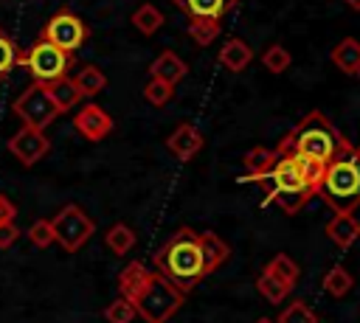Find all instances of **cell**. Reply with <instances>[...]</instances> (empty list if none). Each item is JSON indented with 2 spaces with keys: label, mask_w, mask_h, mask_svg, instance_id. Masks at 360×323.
I'll list each match as a JSON object with an SVG mask.
<instances>
[{
  "label": "cell",
  "mask_w": 360,
  "mask_h": 323,
  "mask_svg": "<svg viewBox=\"0 0 360 323\" xmlns=\"http://www.w3.org/2000/svg\"><path fill=\"white\" fill-rule=\"evenodd\" d=\"M118 292L146 323H166L186 301L177 286H172L158 270H146L141 261H129L118 272Z\"/></svg>",
  "instance_id": "cell-1"
},
{
  "label": "cell",
  "mask_w": 360,
  "mask_h": 323,
  "mask_svg": "<svg viewBox=\"0 0 360 323\" xmlns=\"http://www.w3.org/2000/svg\"><path fill=\"white\" fill-rule=\"evenodd\" d=\"M155 270L172 284L177 286L183 295L188 289H194L205 275V258L197 242V230L191 228H180L158 253H155Z\"/></svg>",
  "instance_id": "cell-2"
},
{
  "label": "cell",
  "mask_w": 360,
  "mask_h": 323,
  "mask_svg": "<svg viewBox=\"0 0 360 323\" xmlns=\"http://www.w3.org/2000/svg\"><path fill=\"white\" fill-rule=\"evenodd\" d=\"M318 194L332 208V213H354L360 208V154L346 138L335 157L323 166Z\"/></svg>",
  "instance_id": "cell-3"
},
{
  "label": "cell",
  "mask_w": 360,
  "mask_h": 323,
  "mask_svg": "<svg viewBox=\"0 0 360 323\" xmlns=\"http://www.w3.org/2000/svg\"><path fill=\"white\" fill-rule=\"evenodd\" d=\"M259 183L264 188L267 202H276L284 213H298L304 208V202L309 197H315V188L301 174L295 160L287 152H278V149H276V163L270 166V171Z\"/></svg>",
  "instance_id": "cell-4"
},
{
  "label": "cell",
  "mask_w": 360,
  "mask_h": 323,
  "mask_svg": "<svg viewBox=\"0 0 360 323\" xmlns=\"http://www.w3.org/2000/svg\"><path fill=\"white\" fill-rule=\"evenodd\" d=\"M343 143V135L332 126V121L323 112H309L281 143V152H295L304 157H312L318 163H329L338 152V146Z\"/></svg>",
  "instance_id": "cell-5"
},
{
  "label": "cell",
  "mask_w": 360,
  "mask_h": 323,
  "mask_svg": "<svg viewBox=\"0 0 360 323\" xmlns=\"http://www.w3.org/2000/svg\"><path fill=\"white\" fill-rule=\"evenodd\" d=\"M17 65L25 67L34 81L48 84V81H56V79L68 76V70H70V65H73V53L59 51L56 45H51V42H45V39H37L28 51H20Z\"/></svg>",
  "instance_id": "cell-6"
},
{
  "label": "cell",
  "mask_w": 360,
  "mask_h": 323,
  "mask_svg": "<svg viewBox=\"0 0 360 323\" xmlns=\"http://www.w3.org/2000/svg\"><path fill=\"white\" fill-rule=\"evenodd\" d=\"M11 110H14V115L22 121V126L42 129V132H45V126H51V124L56 121V115H59V110H56V104H53V98H51V93H48V84H42V81L28 84V87L14 98Z\"/></svg>",
  "instance_id": "cell-7"
},
{
  "label": "cell",
  "mask_w": 360,
  "mask_h": 323,
  "mask_svg": "<svg viewBox=\"0 0 360 323\" xmlns=\"http://www.w3.org/2000/svg\"><path fill=\"white\" fill-rule=\"evenodd\" d=\"M51 228H53V242H59V247L68 253H76L82 244H87V239L96 230L93 219L79 205L59 208L56 216L51 219Z\"/></svg>",
  "instance_id": "cell-8"
},
{
  "label": "cell",
  "mask_w": 360,
  "mask_h": 323,
  "mask_svg": "<svg viewBox=\"0 0 360 323\" xmlns=\"http://www.w3.org/2000/svg\"><path fill=\"white\" fill-rule=\"evenodd\" d=\"M39 39L56 45L59 51L73 53V51H79V48L87 42V25H84L73 11L65 8V11H56V14L45 22Z\"/></svg>",
  "instance_id": "cell-9"
},
{
  "label": "cell",
  "mask_w": 360,
  "mask_h": 323,
  "mask_svg": "<svg viewBox=\"0 0 360 323\" xmlns=\"http://www.w3.org/2000/svg\"><path fill=\"white\" fill-rule=\"evenodd\" d=\"M51 149V140L45 138L42 129H31V126H20L11 140H8V152L22 163V166H34L39 163Z\"/></svg>",
  "instance_id": "cell-10"
},
{
  "label": "cell",
  "mask_w": 360,
  "mask_h": 323,
  "mask_svg": "<svg viewBox=\"0 0 360 323\" xmlns=\"http://www.w3.org/2000/svg\"><path fill=\"white\" fill-rule=\"evenodd\" d=\"M73 129L87 140H101L112 132V118L98 104H84L73 118Z\"/></svg>",
  "instance_id": "cell-11"
},
{
  "label": "cell",
  "mask_w": 360,
  "mask_h": 323,
  "mask_svg": "<svg viewBox=\"0 0 360 323\" xmlns=\"http://www.w3.org/2000/svg\"><path fill=\"white\" fill-rule=\"evenodd\" d=\"M202 132L194 124H180L169 138H166V149L177 157V160H191L200 149H202Z\"/></svg>",
  "instance_id": "cell-12"
},
{
  "label": "cell",
  "mask_w": 360,
  "mask_h": 323,
  "mask_svg": "<svg viewBox=\"0 0 360 323\" xmlns=\"http://www.w3.org/2000/svg\"><path fill=\"white\" fill-rule=\"evenodd\" d=\"M326 236L340 247H352L360 236V222L354 219V213H335L329 222H326Z\"/></svg>",
  "instance_id": "cell-13"
},
{
  "label": "cell",
  "mask_w": 360,
  "mask_h": 323,
  "mask_svg": "<svg viewBox=\"0 0 360 323\" xmlns=\"http://www.w3.org/2000/svg\"><path fill=\"white\" fill-rule=\"evenodd\" d=\"M183 14H188V20L194 17H214V20H222L233 6L236 0H172Z\"/></svg>",
  "instance_id": "cell-14"
},
{
  "label": "cell",
  "mask_w": 360,
  "mask_h": 323,
  "mask_svg": "<svg viewBox=\"0 0 360 323\" xmlns=\"http://www.w3.org/2000/svg\"><path fill=\"white\" fill-rule=\"evenodd\" d=\"M186 62L174 53V51H163L152 65H149V73H152V79H158V81H166V84H177L183 76H186Z\"/></svg>",
  "instance_id": "cell-15"
},
{
  "label": "cell",
  "mask_w": 360,
  "mask_h": 323,
  "mask_svg": "<svg viewBox=\"0 0 360 323\" xmlns=\"http://www.w3.org/2000/svg\"><path fill=\"white\" fill-rule=\"evenodd\" d=\"M250 62H253V51H250V45L242 42V39H236V37L228 39V42L219 48V65H222L225 70H231V73L245 70Z\"/></svg>",
  "instance_id": "cell-16"
},
{
  "label": "cell",
  "mask_w": 360,
  "mask_h": 323,
  "mask_svg": "<svg viewBox=\"0 0 360 323\" xmlns=\"http://www.w3.org/2000/svg\"><path fill=\"white\" fill-rule=\"evenodd\" d=\"M197 242H200V250H202V258H205V270H208V275H211L219 264H225V261H228L231 247H228V244H225L214 230L197 233Z\"/></svg>",
  "instance_id": "cell-17"
},
{
  "label": "cell",
  "mask_w": 360,
  "mask_h": 323,
  "mask_svg": "<svg viewBox=\"0 0 360 323\" xmlns=\"http://www.w3.org/2000/svg\"><path fill=\"white\" fill-rule=\"evenodd\" d=\"M332 62L338 65V70H343L349 76H357V70H360V42L352 39V37L340 39L332 48Z\"/></svg>",
  "instance_id": "cell-18"
},
{
  "label": "cell",
  "mask_w": 360,
  "mask_h": 323,
  "mask_svg": "<svg viewBox=\"0 0 360 323\" xmlns=\"http://www.w3.org/2000/svg\"><path fill=\"white\" fill-rule=\"evenodd\" d=\"M48 93H51V98H53V104H56L59 112H68V110H73L82 101V95H79V90H76V84H73L70 76H62L56 81H48Z\"/></svg>",
  "instance_id": "cell-19"
},
{
  "label": "cell",
  "mask_w": 360,
  "mask_h": 323,
  "mask_svg": "<svg viewBox=\"0 0 360 323\" xmlns=\"http://www.w3.org/2000/svg\"><path fill=\"white\" fill-rule=\"evenodd\" d=\"M73 84H76V90H79L82 98H90V95H96V93H101V90L107 87V76L101 73V67L84 65V67L73 76Z\"/></svg>",
  "instance_id": "cell-20"
},
{
  "label": "cell",
  "mask_w": 360,
  "mask_h": 323,
  "mask_svg": "<svg viewBox=\"0 0 360 323\" xmlns=\"http://www.w3.org/2000/svg\"><path fill=\"white\" fill-rule=\"evenodd\" d=\"M242 163H245V174L259 183V180L270 171V166L276 163V152H270V149H264V146H256V149H250V152L245 154Z\"/></svg>",
  "instance_id": "cell-21"
},
{
  "label": "cell",
  "mask_w": 360,
  "mask_h": 323,
  "mask_svg": "<svg viewBox=\"0 0 360 323\" xmlns=\"http://www.w3.org/2000/svg\"><path fill=\"white\" fill-rule=\"evenodd\" d=\"M104 244H107L115 256H124V253H129V250L135 247V230H132L129 225H124V222H115V225L104 233Z\"/></svg>",
  "instance_id": "cell-22"
},
{
  "label": "cell",
  "mask_w": 360,
  "mask_h": 323,
  "mask_svg": "<svg viewBox=\"0 0 360 323\" xmlns=\"http://www.w3.org/2000/svg\"><path fill=\"white\" fill-rule=\"evenodd\" d=\"M132 25L141 31V34H155L160 25H163V11L152 3H141L135 11H132Z\"/></svg>",
  "instance_id": "cell-23"
},
{
  "label": "cell",
  "mask_w": 360,
  "mask_h": 323,
  "mask_svg": "<svg viewBox=\"0 0 360 323\" xmlns=\"http://www.w3.org/2000/svg\"><path fill=\"white\" fill-rule=\"evenodd\" d=\"M264 272H270V275H276L281 284H287L290 289L298 284V264L287 256V253H278V256H273L270 258V264L264 267Z\"/></svg>",
  "instance_id": "cell-24"
},
{
  "label": "cell",
  "mask_w": 360,
  "mask_h": 323,
  "mask_svg": "<svg viewBox=\"0 0 360 323\" xmlns=\"http://www.w3.org/2000/svg\"><path fill=\"white\" fill-rule=\"evenodd\" d=\"M352 284H354V278H352L349 270L340 267V264L329 267V272L323 275V292H329L332 298H343V295L352 289Z\"/></svg>",
  "instance_id": "cell-25"
},
{
  "label": "cell",
  "mask_w": 360,
  "mask_h": 323,
  "mask_svg": "<svg viewBox=\"0 0 360 323\" xmlns=\"http://www.w3.org/2000/svg\"><path fill=\"white\" fill-rule=\"evenodd\" d=\"M188 34L197 45H211L217 37H219V20L214 17H194L188 22Z\"/></svg>",
  "instance_id": "cell-26"
},
{
  "label": "cell",
  "mask_w": 360,
  "mask_h": 323,
  "mask_svg": "<svg viewBox=\"0 0 360 323\" xmlns=\"http://www.w3.org/2000/svg\"><path fill=\"white\" fill-rule=\"evenodd\" d=\"M256 289H259V295L264 298V301H270V303H281L284 298H287V292H290V286L287 284H281L276 275H270V272H262L259 278H256Z\"/></svg>",
  "instance_id": "cell-27"
},
{
  "label": "cell",
  "mask_w": 360,
  "mask_h": 323,
  "mask_svg": "<svg viewBox=\"0 0 360 323\" xmlns=\"http://www.w3.org/2000/svg\"><path fill=\"white\" fill-rule=\"evenodd\" d=\"M17 59H20V48H17V42L0 28V81L8 79V73L17 67Z\"/></svg>",
  "instance_id": "cell-28"
},
{
  "label": "cell",
  "mask_w": 360,
  "mask_h": 323,
  "mask_svg": "<svg viewBox=\"0 0 360 323\" xmlns=\"http://www.w3.org/2000/svg\"><path fill=\"white\" fill-rule=\"evenodd\" d=\"M276 323H318V315L304 303V301H292L278 317Z\"/></svg>",
  "instance_id": "cell-29"
},
{
  "label": "cell",
  "mask_w": 360,
  "mask_h": 323,
  "mask_svg": "<svg viewBox=\"0 0 360 323\" xmlns=\"http://www.w3.org/2000/svg\"><path fill=\"white\" fill-rule=\"evenodd\" d=\"M290 51L284 45H270L264 53H262V65L270 70V73H284L290 67Z\"/></svg>",
  "instance_id": "cell-30"
},
{
  "label": "cell",
  "mask_w": 360,
  "mask_h": 323,
  "mask_svg": "<svg viewBox=\"0 0 360 323\" xmlns=\"http://www.w3.org/2000/svg\"><path fill=\"white\" fill-rule=\"evenodd\" d=\"M172 93H174V87L166 84V81H158V79H149V81L143 84V98H146L152 107L169 104V101H172Z\"/></svg>",
  "instance_id": "cell-31"
},
{
  "label": "cell",
  "mask_w": 360,
  "mask_h": 323,
  "mask_svg": "<svg viewBox=\"0 0 360 323\" xmlns=\"http://www.w3.org/2000/svg\"><path fill=\"white\" fill-rule=\"evenodd\" d=\"M104 320L107 323H132L135 320V306L127 298H115L107 309H104Z\"/></svg>",
  "instance_id": "cell-32"
},
{
  "label": "cell",
  "mask_w": 360,
  "mask_h": 323,
  "mask_svg": "<svg viewBox=\"0 0 360 323\" xmlns=\"http://www.w3.org/2000/svg\"><path fill=\"white\" fill-rule=\"evenodd\" d=\"M28 242L34 247H51L53 244V228H51V219H37L31 222V228L25 230Z\"/></svg>",
  "instance_id": "cell-33"
},
{
  "label": "cell",
  "mask_w": 360,
  "mask_h": 323,
  "mask_svg": "<svg viewBox=\"0 0 360 323\" xmlns=\"http://www.w3.org/2000/svg\"><path fill=\"white\" fill-rule=\"evenodd\" d=\"M20 233H22V230H20L14 222H3V225H0V250L11 247V244L20 239Z\"/></svg>",
  "instance_id": "cell-34"
},
{
  "label": "cell",
  "mask_w": 360,
  "mask_h": 323,
  "mask_svg": "<svg viewBox=\"0 0 360 323\" xmlns=\"http://www.w3.org/2000/svg\"><path fill=\"white\" fill-rule=\"evenodd\" d=\"M14 216H17V205L6 194H0V225L3 222H14Z\"/></svg>",
  "instance_id": "cell-35"
},
{
  "label": "cell",
  "mask_w": 360,
  "mask_h": 323,
  "mask_svg": "<svg viewBox=\"0 0 360 323\" xmlns=\"http://www.w3.org/2000/svg\"><path fill=\"white\" fill-rule=\"evenodd\" d=\"M349 8H354V11H360V0H343Z\"/></svg>",
  "instance_id": "cell-36"
},
{
  "label": "cell",
  "mask_w": 360,
  "mask_h": 323,
  "mask_svg": "<svg viewBox=\"0 0 360 323\" xmlns=\"http://www.w3.org/2000/svg\"><path fill=\"white\" fill-rule=\"evenodd\" d=\"M256 323H273V320H267V317H262V320H256Z\"/></svg>",
  "instance_id": "cell-37"
},
{
  "label": "cell",
  "mask_w": 360,
  "mask_h": 323,
  "mask_svg": "<svg viewBox=\"0 0 360 323\" xmlns=\"http://www.w3.org/2000/svg\"><path fill=\"white\" fill-rule=\"evenodd\" d=\"M357 76H360V70H357Z\"/></svg>",
  "instance_id": "cell-38"
},
{
  "label": "cell",
  "mask_w": 360,
  "mask_h": 323,
  "mask_svg": "<svg viewBox=\"0 0 360 323\" xmlns=\"http://www.w3.org/2000/svg\"><path fill=\"white\" fill-rule=\"evenodd\" d=\"M357 154H360V149H357Z\"/></svg>",
  "instance_id": "cell-39"
}]
</instances>
